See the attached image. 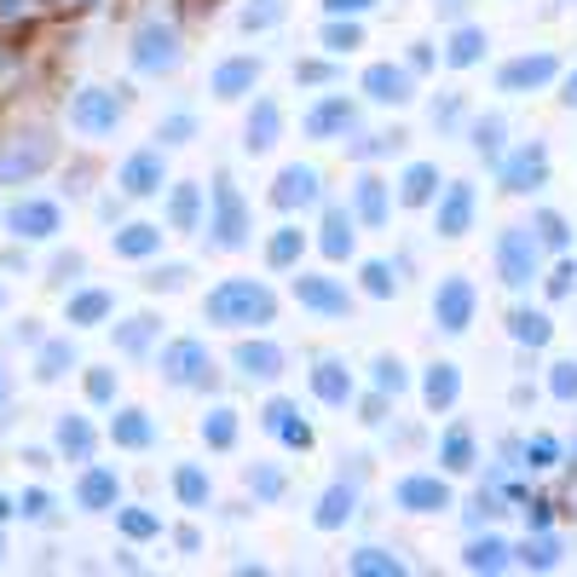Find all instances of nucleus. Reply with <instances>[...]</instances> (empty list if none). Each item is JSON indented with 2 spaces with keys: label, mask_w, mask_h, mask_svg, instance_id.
Returning <instances> with one entry per match:
<instances>
[{
  "label": "nucleus",
  "mask_w": 577,
  "mask_h": 577,
  "mask_svg": "<svg viewBox=\"0 0 577 577\" xmlns=\"http://www.w3.org/2000/svg\"><path fill=\"white\" fill-rule=\"evenodd\" d=\"M468 220H473V191H468V185H450V197L439 202V232L445 237H462Z\"/></svg>",
  "instance_id": "2eb2a0df"
},
{
  "label": "nucleus",
  "mask_w": 577,
  "mask_h": 577,
  "mask_svg": "<svg viewBox=\"0 0 577 577\" xmlns=\"http://www.w3.org/2000/svg\"><path fill=\"white\" fill-rule=\"evenodd\" d=\"M514 335H520V341H549V323L538 318V313H514Z\"/></svg>",
  "instance_id": "4c0bfd02"
},
{
  "label": "nucleus",
  "mask_w": 577,
  "mask_h": 577,
  "mask_svg": "<svg viewBox=\"0 0 577 577\" xmlns=\"http://www.w3.org/2000/svg\"><path fill=\"white\" fill-rule=\"evenodd\" d=\"M346 249H353V243H346V214L335 209L323 220V255H335V260H346Z\"/></svg>",
  "instance_id": "473e14b6"
},
{
  "label": "nucleus",
  "mask_w": 577,
  "mask_h": 577,
  "mask_svg": "<svg viewBox=\"0 0 577 577\" xmlns=\"http://www.w3.org/2000/svg\"><path fill=\"white\" fill-rule=\"evenodd\" d=\"M110 439L128 445V450H144V445H151V422H144V410H121V416L110 422Z\"/></svg>",
  "instance_id": "4be33fe9"
},
{
  "label": "nucleus",
  "mask_w": 577,
  "mask_h": 577,
  "mask_svg": "<svg viewBox=\"0 0 577 577\" xmlns=\"http://www.w3.org/2000/svg\"><path fill=\"white\" fill-rule=\"evenodd\" d=\"M185 133H191V116H174V121H168V128H162V139H168V144H179Z\"/></svg>",
  "instance_id": "5fc2aeb1"
},
{
  "label": "nucleus",
  "mask_w": 577,
  "mask_h": 577,
  "mask_svg": "<svg viewBox=\"0 0 577 577\" xmlns=\"http://www.w3.org/2000/svg\"><path fill=\"white\" fill-rule=\"evenodd\" d=\"M313 387H318V399H329V404H346V399H353V376H346L341 364H318Z\"/></svg>",
  "instance_id": "b1692460"
},
{
  "label": "nucleus",
  "mask_w": 577,
  "mask_h": 577,
  "mask_svg": "<svg viewBox=\"0 0 577 577\" xmlns=\"http://www.w3.org/2000/svg\"><path fill=\"white\" fill-rule=\"evenodd\" d=\"M110 503H116V473L87 468L81 473V508H110Z\"/></svg>",
  "instance_id": "5701e85b"
},
{
  "label": "nucleus",
  "mask_w": 577,
  "mask_h": 577,
  "mask_svg": "<svg viewBox=\"0 0 577 577\" xmlns=\"http://www.w3.org/2000/svg\"><path fill=\"white\" fill-rule=\"evenodd\" d=\"M0 404H7V364H0Z\"/></svg>",
  "instance_id": "bf43d9fd"
},
{
  "label": "nucleus",
  "mask_w": 577,
  "mask_h": 577,
  "mask_svg": "<svg viewBox=\"0 0 577 577\" xmlns=\"http://www.w3.org/2000/svg\"><path fill=\"white\" fill-rule=\"evenodd\" d=\"M445 468H473V439H468V433L462 427H450V439H445Z\"/></svg>",
  "instance_id": "c9c22d12"
},
{
  "label": "nucleus",
  "mask_w": 577,
  "mask_h": 577,
  "mask_svg": "<svg viewBox=\"0 0 577 577\" xmlns=\"http://www.w3.org/2000/svg\"><path fill=\"white\" fill-rule=\"evenodd\" d=\"M7 225H12V237L40 243V237H52L58 225H64V214H58V202H12Z\"/></svg>",
  "instance_id": "6e6552de"
},
{
  "label": "nucleus",
  "mask_w": 577,
  "mask_h": 577,
  "mask_svg": "<svg viewBox=\"0 0 577 577\" xmlns=\"http://www.w3.org/2000/svg\"><path fill=\"white\" fill-rule=\"evenodd\" d=\"M358 214H364V220H381V179H364V191H358Z\"/></svg>",
  "instance_id": "79ce46f5"
},
{
  "label": "nucleus",
  "mask_w": 577,
  "mask_h": 577,
  "mask_svg": "<svg viewBox=\"0 0 577 577\" xmlns=\"http://www.w3.org/2000/svg\"><path fill=\"white\" fill-rule=\"evenodd\" d=\"M0 306H7V295H0Z\"/></svg>",
  "instance_id": "e2e57ef3"
},
{
  "label": "nucleus",
  "mask_w": 577,
  "mask_h": 577,
  "mask_svg": "<svg viewBox=\"0 0 577 577\" xmlns=\"http://www.w3.org/2000/svg\"><path fill=\"white\" fill-rule=\"evenodd\" d=\"M179 497H185V503H202V497H209V485H202L197 468H179Z\"/></svg>",
  "instance_id": "c03bdc74"
},
{
  "label": "nucleus",
  "mask_w": 577,
  "mask_h": 577,
  "mask_svg": "<svg viewBox=\"0 0 577 577\" xmlns=\"http://www.w3.org/2000/svg\"><path fill=\"white\" fill-rule=\"evenodd\" d=\"M156 185H162V156L139 151V156L121 162V191H128V197H151Z\"/></svg>",
  "instance_id": "9d476101"
},
{
  "label": "nucleus",
  "mask_w": 577,
  "mask_h": 577,
  "mask_svg": "<svg viewBox=\"0 0 577 577\" xmlns=\"http://www.w3.org/2000/svg\"><path fill=\"white\" fill-rule=\"evenodd\" d=\"M209 318L214 323H232V329H249V323H272L278 318V301L266 283H249V278H232L209 295Z\"/></svg>",
  "instance_id": "f257e3e1"
},
{
  "label": "nucleus",
  "mask_w": 577,
  "mask_h": 577,
  "mask_svg": "<svg viewBox=\"0 0 577 577\" xmlns=\"http://www.w3.org/2000/svg\"><path fill=\"white\" fill-rule=\"evenodd\" d=\"M255 81H260V58H232V64L214 70V93L237 98L243 87H255Z\"/></svg>",
  "instance_id": "f3484780"
},
{
  "label": "nucleus",
  "mask_w": 577,
  "mask_h": 577,
  "mask_svg": "<svg viewBox=\"0 0 577 577\" xmlns=\"http://www.w3.org/2000/svg\"><path fill=\"white\" fill-rule=\"evenodd\" d=\"M480 47H485V35H480V30H462L457 40H450V64H473V58H480Z\"/></svg>",
  "instance_id": "e433bc0d"
},
{
  "label": "nucleus",
  "mask_w": 577,
  "mask_h": 577,
  "mask_svg": "<svg viewBox=\"0 0 577 577\" xmlns=\"http://www.w3.org/2000/svg\"><path fill=\"white\" fill-rule=\"evenodd\" d=\"M353 485H335V491H329V497H323V508H318V526H341L346 520V514H353Z\"/></svg>",
  "instance_id": "2f4dec72"
},
{
  "label": "nucleus",
  "mask_w": 577,
  "mask_h": 577,
  "mask_svg": "<svg viewBox=\"0 0 577 577\" xmlns=\"http://www.w3.org/2000/svg\"><path fill=\"white\" fill-rule=\"evenodd\" d=\"M58 156V144L47 133H30V139H12L7 151H0V185H24L35 174H47Z\"/></svg>",
  "instance_id": "f03ea898"
},
{
  "label": "nucleus",
  "mask_w": 577,
  "mask_h": 577,
  "mask_svg": "<svg viewBox=\"0 0 577 577\" xmlns=\"http://www.w3.org/2000/svg\"><path fill=\"white\" fill-rule=\"evenodd\" d=\"M151 341H156V318H128V323L116 329V346H121V353H144Z\"/></svg>",
  "instance_id": "c756f323"
},
{
  "label": "nucleus",
  "mask_w": 577,
  "mask_h": 577,
  "mask_svg": "<svg viewBox=\"0 0 577 577\" xmlns=\"http://www.w3.org/2000/svg\"><path fill=\"white\" fill-rule=\"evenodd\" d=\"M335 128H353V98H323V105L306 116V133H335Z\"/></svg>",
  "instance_id": "aec40b11"
},
{
  "label": "nucleus",
  "mask_w": 577,
  "mask_h": 577,
  "mask_svg": "<svg viewBox=\"0 0 577 577\" xmlns=\"http://www.w3.org/2000/svg\"><path fill=\"white\" fill-rule=\"evenodd\" d=\"M364 7H376V0H329V12H364Z\"/></svg>",
  "instance_id": "13d9d810"
},
{
  "label": "nucleus",
  "mask_w": 577,
  "mask_h": 577,
  "mask_svg": "<svg viewBox=\"0 0 577 577\" xmlns=\"http://www.w3.org/2000/svg\"><path fill=\"white\" fill-rule=\"evenodd\" d=\"M457 387H462V381H457V364H433V376H427V404L445 410L450 399H457Z\"/></svg>",
  "instance_id": "c85d7f7f"
},
{
  "label": "nucleus",
  "mask_w": 577,
  "mask_h": 577,
  "mask_svg": "<svg viewBox=\"0 0 577 577\" xmlns=\"http://www.w3.org/2000/svg\"><path fill=\"white\" fill-rule=\"evenodd\" d=\"M70 121H75L81 133L105 139V133L116 128V121H121V93H110V87H87V93H75Z\"/></svg>",
  "instance_id": "7ed1b4c3"
},
{
  "label": "nucleus",
  "mask_w": 577,
  "mask_h": 577,
  "mask_svg": "<svg viewBox=\"0 0 577 577\" xmlns=\"http://www.w3.org/2000/svg\"><path fill=\"white\" fill-rule=\"evenodd\" d=\"M70 364H75L70 346H64V341H47V346H40V358H35V381H58Z\"/></svg>",
  "instance_id": "a878e982"
},
{
  "label": "nucleus",
  "mask_w": 577,
  "mask_h": 577,
  "mask_svg": "<svg viewBox=\"0 0 577 577\" xmlns=\"http://www.w3.org/2000/svg\"><path fill=\"white\" fill-rule=\"evenodd\" d=\"M566 105H577V75H572V87H566Z\"/></svg>",
  "instance_id": "052dcab7"
},
{
  "label": "nucleus",
  "mask_w": 577,
  "mask_h": 577,
  "mask_svg": "<svg viewBox=\"0 0 577 577\" xmlns=\"http://www.w3.org/2000/svg\"><path fill=\"white\" fill-rule=\"evenodd\" d=\"M202 439H209V445H220V450L232 445V439H237V422H232V410H214V416L202 422Z\"/></svg>",
  "instance_id": "f704fd0d"
},
{
  "label": "nucleus",
  "mask_w": 577,
  "mask_h": 577,
  "mask_svg": "<svg viewBox=\"0 0 577 577\" xmlns=\"http://www.w3.org/2000/svg\"><path fill=\"white\" fill-rule=\"evenodd\" d=\"M174 58H179V40H174L168 24H144V30L133 35V64H139V70H168Z\"/></svg>",
  "instance_id": "0eeeda50"
},
{
  "label": "nucleus",
  "mask_w": 577,
  "mask_h": 577,
  "mask_svg": "<svg viewBox=\"0 0 577 577\" xmlns=\"http://www.w3.org/2000/svg\"><path fill=\"white\" fill-rule=\"evenodd\" d=\"M110 393H116V376H110V369H93V376H87V399L105 404Z\"/></svg>",
  "instance_id": "49530a36"
},
{
  "label": "nucleus",
  "mask_w": 577,
  "mask_h": 577,
  "mask_svg": "<svg viewBox=\"0 0 577 577\" xmlns=\"http://www.w3.org/2000/svg\"><path fill=\"white\" fill-rule=\"evenodd\" d=\"M121 531H128V538H156V520L139 508H121Z\"/></svg>",
  "instance_id": "58836bf2"
},
{
  "label": "nucleus",
  "mask_w": 577,
  "mask_h": 577,
  "mask_svg": "<svg viewBox=\"0 0 577 577\" xmlns=\"http://www.w3.org/2000/svg\"><path fill=\"white\" fill-rule=\"evenodd\" d=\"M58 450H64L70 462H87L93 457V427L81 416H64V422H58Z\"/></svg>",
  "instance_id": "6ab92c4d"
},
{
  "label": "nucleus",
  "mask_w": 577,
  "mask_h": 577,
  "mask_svg": "<svg viewBox=\"0 0 577 577\" xmlns=\"http://www.w3.org/2000/svg\"><path fill=\"white\" fill-rule=\"evenodd\" d=\"M543 174H549V156H543V144H526V151L508 162V174H503V179H508V191H531V185H538Z\"/></svg>",
  "instance_id": "4468645a"
},
{
  "label": "nucleus",
  "mask_w": 577,
  "mask_h": 577,
  "mask_svg": "<svg viewBox=\"0 0 577 577\" xmlns=\"http://www.w3.org/2000/svg\"><path fill=\"white\" fill-rule=\"evenodd\" d=\"M473 144H480L485 156L503 151V121H480V128H473Z\"/></svg>",
  "instance_id": "a18cd8bd"
},
{
  "label": "nucleus",
  "mask_w": 577,
  "mask_h": 577,
  "mask_svg": "<svg viewBox=\"0 0 577 577\" xmlns=\"http://www.w3.org/2000/svg\"><path fill=\"white\" fill-rule=\"evenodd\" d=\"M214 232H220V249H243V237H249V214H243V197L232 191V179H220L214 185Z\"/></svg>",
  "instance_id": "423d86ee"
},
{
  "label": "nucleus",
  "mask_w": 577,
  "mask_h": 577,
  "mask_svg": "<svg viewBox=\"0 0 577 577\" xmlns=\"http://www.w3.org/2000/svg\"><path fill=\"white\" fill-rule=\"evenodd\" d=\"M313 197H318V174L313 168H283L278 174V191H272L278 209H301V202H313Z\"/></svg>",
  "instance_id": "f8f14e48"
},
{
  "label": "nucleus",
  "mask_w": 577,
  "mask_h": 577,
  "mask_svg": "<svg viewBox=\"0 0 577 577\" xmlns=\"http://www.w3.org/2000/svg\"><path fill=\"white\" fill-rule=\"evenodd\" d=\"M209 353H202V346L197 341H174L168 346V353H162V376H168L174 387H202V381H209Z\"/></svg>",
  "instance_id": "20e7f679"
},
{
  "label": "nucleus",
  "mask_w": 577,
  "mask_h": 577,
  "mask_svg": "<svg viewBox=\"0 0 577 577\" xmlns=\"http://www.w3.org/2000/svg\"><path fill=\"white\" fill-rule=\"evenodd\" d=\"M399 503L404 508H416V514H439V508H450V491H445V480H399Z\"/></svg>",
  "instance_id": "9b49d317"
},
{
  "label": "nucleus",
  "mask_w": 577,
  "mask_h": 577,
  "mask_svg": "<svg viewBox=\"0 0 577 577\" xmlns=\"http://www.w3.org/2000/svg\"><path fill=\"white\" fill-rule=\"evenodd\" d=\"M554 393H561V399H577V364H561V369H554Z\"/></svg>",
  "instance_id": "3c124183"
},
{
  "label": "nucleus",
  "mask_w": 577,
  "mask_h": 577,
  "mask_svg": "<svg viewBox=\"0 0 577 577\" xmlns=\"http://www.w3.org/2000/svg\"><path fill=\"white\" fill-rule=\"evenodd\" d=\"M174 220H179V225H191V220H197V191H191V185H185V191L174 197Z\"/></svg>",
  "instance_id": "09e8293b"
},
{
  "label": "nucleus",
  "mask_w": 577,
  "mask_h": 577,
  "mask_svg": "<svg viewBox=\"0 0 577 577\" xmlns=\"http://www.w3.org/2000/svg\"><path fill=\"white\" fill-rule=\"evenodd\" d=\"M554 462V439H538L531 445V468H549Z\"/></svg>",
  "instance_id": "6e6d98bb"
},
{
  "label": "nucleus",
  "mask_w": 577,
  "mask_h": 577,
  "mask_svg": "<svg viewBox=\"0 0 577 577\" xmlns=\"http://www.w3.org/2000/svg\"><path fill=\"white\" fill-rule=\"evenodd\" d=\"M266 144H278V105H260L249 116V151H266Z\"/></svg>",
  "instance_id": "7c9ffc66"
},
{
  "label": "nucleus",
  "mask_w": 577,
  "mask_h": 577,
  "mask_svg": "<svg viewBox=\"0 0 577 577\" xmlns=\"http://www.w3.org/2000/svg\"><path fill=\"white\" fill-rule=\"evenodd\" d=\"M497 260H503V283L526 288L531 278H538V237H526V232H508V237L497 243Z\"/></svg>",
  "instance_id": "39448f33"
},
{
  "label": "nucleus",
  "mask_w": 577,
  "mask_h": 577,
  "mask_svg": "<svg viewBox=\"0 0 577 577\" xmlns=\"http://www.w3.org/2000/svg\"><path fill=\"white\" fill-rule=\"evenodd\" d=\"M110 318V295L105 288H87V295L70 301V323H105Z\"/></svg>",
  "instance_id": "bb28decb"
},
{
  "label": "nucleus",
  "mask_w": 577,
  "mask_h": 577,
  "mask_svg": "<svg viewBox=\"0 0 577 577\" xmlns=\"http://www.w3.org/2000/svg\"><path fill=\"white\" fill-rule=\"evenodd\" d=\"M554 554H561V549H554V538H543V543L526 549V566H554Z\"/></svg>",
  "instance_id": "603ef678"
},
{
  "label": "nucleus",
  "mask_w": 577,
  "mask_h": 577,
  "mask_svg": "<svg viewBox=\"0 0 577 577\" xmlns=\"http://www.w3.org/2000/svg\"><path fill=\"white\" fill-rule=\"evenodd\" d=\"M376 369H381V376H376V381H381V393H393V387H404V364H393V358H381Z\"/></svg>",
  "instance_id": "8fccbe9b"
},
{
  "label": "nucleus",
  "mask_w": 577,
  "mask_h": 577,
  "mask_svg": "<svg viewBox=\"0 0 577 577\" xmlns=\"http://www.w3.org/2000/svg\"><path fill=\"white\" fill-rule=\"evenodd\" d=\"M301 243H306V232H283V237L272 243V266H288V260L301 255Z\"/></svg>",
  "instance_id": "ea45409f"
},
{
  "label": "nucleus",
  "mask_w": 577,
  "mask_h": 577,
  "mask_svg": "<svg viewBox=\"0 0 577 577\" xmlns=\"http://www.w3.org/2000/svg\"><path fill=\"white\" fill-rule=\"evenodd\" d=\"M433 185H439V174H433V168H422V162H416V168L404 174V202H427V197H433Z\"/></svg>",
  "instance_id": "72a5a7b5"
},
{
  "label": "nucleus",
  "mask_w": 577,
  "mask_h": 577,
  "mask_svg": "<svg viewBox=\"0 0 577 577\" xmlns=\"http://www.w3.org/2000/svg\"><path fill=\"white\" fill-rule=\"evenodd\" d=\"M358 566H364V572H399V561H376V549H369Z\"/></svg>",
  "instance_id": "4d7b16f0"
},
{
  "label": "nucleus",
  "mask_w": 577,
  "mask_h": 577,
  "mask_svg": "<svg viewBox=\"0 0 577 577\" xmlns=\"http://www.w3.org/2000/svg\"><path fill=\"white\" fill-rule=\"evenodd\" d=\"M237 364L243 369H249V376H278V369H283V353H278V346H237Z\"/></svg>",
  "instance_id": "cd10ccee"
},
{
  "label": "nucleus",
  "mask_w": 577,
  "mask_h": 577,
  "mask_svg": "<svg viewBox=\"0 0 577 577\" xmlns=\"http://www.w3.org/2000/svg\"><path fill=\"white\" fill-rule=\"evenodd\" d=\"M503 554H508L503 543H473V549H468V566H497Z\"/></svg>",
  "instance_id": "de8ad7c7"
},
{
  "label": "nucleus",
  "mask_w": 577,
  "mask_h": 577,
  "mask_svg": "<svg viewBox=\"0 0 577 577\" xmlns=\"http://www.w3.org/2000/svg\"><path fill=\"white\" fill-rule=\"evenodd\" d=\"M433 313H439L445 329H468V318H473V288L462 278H445L439 295H433Z\"/></svg>",
  "instance_id": "1a4fd4ad"
},
{
  "label": "nucleus",
  "mask_w": 577,
  "mask_h": 577,
  "mask_svg": "<svg viewBox=\"0 0 577 577\" xmlns=\"http://www.w3.org/2000/svg\"><path fill=\"white\" fill-rule=\"evenodd\" d=\"M156 243H162V232H156V225H121V232H116V255H151L156 249Z\"/></svg>",
  "instance_id": "393cba45"
},
{
  "label": "nucleus",
  "mask_w": 577,
  "mask_h": 577,
  "mask_svg": "<svg viewBox=\"0 0 577 577\" xmlns=\"http://www.w3.org/2000/svg\"><path fill=\"white\" fill-rule=\"evenodd\" d=\"M295 295H301L306 306H318V313H346V306H353L329 278H295Z\"/></svg>",
  "instance_id": "dca6fc26"
},
{
  "label": "nucleus",
  "mask_w": 577,
  "mask_h": 577,
  "mask_svg": "<svg viewBox=\"0 0 577 577\" xmlns=\"http://www.w3.org/2000/svg\"><path fill=\"white\" fill-rule=\"evenodd\" d=\"M549 75H554V58H520V64L503 70V87L520 93V87H538V81H549Z\"/></svg>",
  "instance_id": "412c9836"
},
{
  "label": "nucleus",
  "mask_w": 577,
  "mask_h": 577,
  "mask_svg": "<svg viewBox=\"0 0 577 577\" xmlns=\"http://www.w3.org/2000/svg\"><path fill=\"white\" fill-rule=\"evenodd\" d=\"M7 514H12V503H7V497H0V520H7Z\"/></svg>",
  "instance_id": "680f3d73"
},
{
  "label": "nucleus",
  "mask_w": 577,
  "mask_h": 577,
  "mask_svg": "<svg viewBox=\"0 0 577 577\" xmlns=\"http://www.w3.org/2000/svg\"><path fill=\"white\" fill-rule=\"evenodd\" d=\"M266 427H272L283 445H295V450L313 445V427H301V422H295V404H272V410H266Z\"/></svg>",
  "instance_id": "a211bd4d"
},
{
  "label": "nucleus",
  "mask_w": 577,
  "mask_h": 577,
  "mask_svg": "<svg viewBox=\"0 0 577 577\" xmlns=\"http://www.w3.org/2000/svg\"><path fill=\"white\" fill-rule=\"evenodd\" d=\"M47 508H52L47 491H24V514H30V520H47Z\"/></svg>",
  "instance_id": "864d4df0"
},
{
  "label": "nucleus",
  "mask_w": 577,
  "mask_h": 577,
  "mask_svg": "<svg viewBox=\"0 0 577 577\" xmlns=\"http://www.w3.org/2000/svg\"><path fill=\"white\" fill-rule=\"evenodd\" d=\"M364 87H369V98H381V105H404V98H410V75L399 64H376L364 75Z\"/></svg>",
  "instance_id": "ddd939ff"
},
{
  "label": "nucleus",
  "mask_w": 577,
  "mask_h": 577,
  "mask_svg": "<svg viewBox=\"0 0 577 577\" xmlns=\"http://www.w3.org/2000/svg\"><path fill=\"white\" fill-rule=\"evenodd\" d=\"M323 40H329V52H346V47H358L364 35H358V24H329Z\"/></svg>",
  "instance_id": "a19ab883"
},
{
  "label": "nucleus",
  "mask_w": 577,
  "mask_h": 577,
  "mask_svg": "<svg viewBox=\"0 0 577 577\" xmlns=\"http://www.w3.org/2000/svg\"><path fill=\"white\" fill-rule=\"evenodd\" d=\"M364 288H369V295H393V272H387V266H364Z\"/></svg>",
  "instance_id": "37998d69"
}]
</instances>
